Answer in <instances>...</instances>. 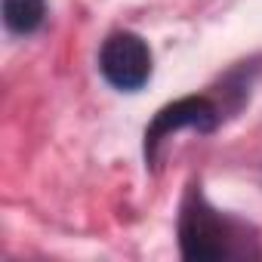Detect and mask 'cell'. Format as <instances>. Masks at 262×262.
I'll use <instances>...</instances> for the list:
<instances>
[{
  "mask_svg": "<svg viewBox=\"0 0 262 262\" xmlns=\"http://www.w3.org/2000/svg\"><path fill=\"white\" fill-rule=\"evenodd\" d=\"M216 123H219V111L204 96H185V99H176V102L164 105L145 129V158H148V164H155L158 145L164 139H170L176 129L188 126V129H198V133H210V129H216Z\"/></svg>",
  "mask_w": 262,
  "mask_h": 262,
  "instance_id": "3",
  "label": "cell"
},
{
  "mask_svg": "<svg viewBox=\"0 0 262 262\" xmlns=\"http://www.w3.org/2000/svg\"><path fill=\"white\" fill-rule=\"evenodd\" d=\"M99 71L111 86H117L123 93H136L151 77V50L139 34L117 31L102 43Z\"/></svg>",
  "mask_w": 262,
  "mask_h": 262,
  "instance_id": "2",
  "label": "cell"
},
{
  "mask_svg": "<svg viewBox=\"0 0 262 262\" xmlns=\"http://www.w3.org/2000/svg\"><path fill=\"white\" fill-rule=\"evenodd\" d=\"M179 247L185 259L198 262L234 259L247 256V231L234 219L210 207V201L198 188H191L179 213Z\"/></svg>",
  "mask_w": 262,
  "mask_h": 262,
  "instance_id": "1",
  "label": "cell"
},
{
  "mask_svg": "<svg viewBox=\"0 0 262 262\" xmlns=\"http://www.w3.org/2000/svg\"><path fill=\"white\" fill-rule=\"evenodd\" d=\"M47 16L43 0H4V22L13 34H31Z\"/></svg>",
  "mask_w": 262,
  "mask_h": 262,
  "instance_id": "4",
  "label": "cell"
}]
</instances>
